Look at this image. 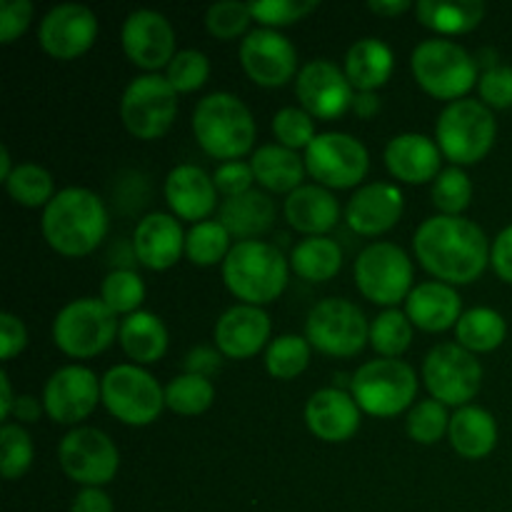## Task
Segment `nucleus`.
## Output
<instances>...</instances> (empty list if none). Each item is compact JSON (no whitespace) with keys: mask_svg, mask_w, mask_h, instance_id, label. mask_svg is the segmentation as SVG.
I'll list each match as a JSON object with an SVG mask.
<instances>
[{"mask_svg":"<svg viewBox=\"0 0 512 512\" xmlns=\"http://www.w3.org/2000/svg\"><path fill=\"white\" fill-rule=\"evenodd\" d=\"M230 253V233L220 225V220H203V223L193 225L185 238V255L193 265H208L220 263L228 258Z\"/></svg>","mask_w":512,"mask_h":512,"instance_id":"58836bf2","label":"nucleus"},{"mask_svg":"<svg viewBox=\"0 0 512 512\" xmlns=\"http://www.w3.org/2000/svg\"><path fill=\"white\" fill-rule=\"evenodd\" d=\"M58 460L63 473L85 488H103L120 465L118 448L98 428H75L60 440Z\"/></svg>","mask_w":512,"mask_h":512,"instance_id":"2eb2a0df","label":"nucleus"},{"mask_svg":"<svg viewBox=\"0 0 512 512\" xmlns=\"http://www.w3.org/2000/svg\"><path fill=\"white\" fill-rule=\"evenodd\" d=\"M310 343L300 335H280L265 350V368L273 378L293 380L308 368Z\"/></svg>","mask_w":512,"mask_h":512,"instance_id":"ea45409f","label":"nucleus"},{"mask_svg":"<svg viewBox=\"0 0 512 512\" xmlns=\"http://www.w3.org/2000/svg\"><path fill=\"white\" fill-rule=\"evenodd\" d=\"M193 133L205 153L233 163L253 148L255 120L238 95L210 93L195 105Z\"/></svg>","mask_w":512,"mask_h":512,"instance_id":"7ed1b4c3","label":"nucleus"},{"mask_svg":"<svg viewBox=\"0 0 512 512\" xmlns=\"http://www.w3.org/2000/svg\"><path fill=\"white\" fill-rule=\"evenodd\" d=\"M70 512H113V500L100 488H83L73 500Z\"/></svg>","mask_w":512,"mask_h":512,"instance_id":"4d7b16f0","label":"nucleus"},{"mask_svg":"<svg viewBox=\"0 0 512 512\" xmlns=\"http://www.w3.org/2000/svg\"><path fill=\"white\" fill-rule=\"evenodd\" d=\"M305 423L315 438L325 443H345L358 433L360 408L345 390L323 388L310 395L305 405Z\"/></svg>","mask_w":512,"mask_h":512,"instance_id":"412c9836","label":"nucleus"},{"mask_svg":"<svg viewBox=\"0 0 512 512\" xmlns=\"http://www.w3.org/2000/svg\"><path fill=\"white\" fill-rule=\"evenodd\" d=\"M343 265V250L333 238L313 235V238L300 240L290 255V268L308 283H323L335 278Z\"/></svg>","mask_w":512,"mask_h":512,"instance_id":"f704fd0d","label":"nucleus"},{"mask_svg":"<svg viewBox=\"0 0 512 512\" xmlns=\"http://www.w3.org/2000/svg\"><path fill=\"white\" fill-rule=\"evenodd\" d=\"M215 388L203 375H178L165 388V405L178 415H200L213 405Z\"/></svg>","mask_w":512,"mask_h":512,"instance_id":"4c0bfd02","label":"nucleus"},{"mask_svg":"<svg viewBox=\"0 0 512 512\" xmlns=\"http://www.w3.org/2000/svg\"><path fill=\"white\" fill-rule=\"evenodd\" d=\"M295 93L305 113L320 120H335L353 108V85L345 70H340L333 60H310L300 68L295 78Z\"/></svg>","mask_w":512,"mask_h":512,"instance_id":"dca6fc26","label":"nucleus"},{"mask_svg":"<svg viewBox=\"0 0 512 512\" xmlns=\"http://www.w3.org/2000/svg\"><path fill=\"white\" fill-rule=\"evenodd\" d=\"M165 200L180 220L203 223L218 205L215 180L198 165H178L165 178Z\"/></svg>","mask_w":512,"mask_h":512,"instance_id":"b1692460","label":"nucleus"},{"mask_svg":"<svg viewBox=\"0 0 512 512\" xmlns=\"http://www.w3.org/2000/svg\"><path fill=\"white\" fill-rule=\"evenodd\" d=\"M345 75L358 93H375L393 75V50L378 38H363L345 55Z\"/></svg>","mask_w":512,"mask_h":512,"instance_id":"c756f323","label":"nucleus"},{"mask_svg":"<svg viewBox=\"0 0 512 512\" xmlns=\"http://www.w3.org/2000/svg\"><path fill=\"white\" fill-rule=\"evenodd\" d=\"M100 398L103 388L93 370L83 365H65L45 383L43 408L55 423L75 425L93 413Z\"/></svg>","mask_w":512,"mask_h":512,"instance_id":"f3484780","label":"nucleus"},{"mask_svg":"<svg viewBox=\"0 0 512 512\" xmlns=\"http://www.w3.org/2000/svg\"><path fill=\"white\" fill-rule=\"evenodd\" d=\"M415 255L438 280L468 285L483 275L490 263V245L480 225L460 215H435L415 233Z\"/></svg>","mask_w":512,"mask_h":512,"instance_id":"f257e3e1","label":"nucleus"},{"mask_svg":"<svg viewBox=\"0 0 512 512\" xmlns=\"http://www.w3.org/2000/svg\"><path fill=\"white\" fill-rule=\"evenodd\" d=\"M218 368H220V355L215 353V350L205 348V345L190 350L188 358H185V370H188L190 375H203V378H208V375L215 373Z\"/></svg>","mask_w":512,"mask_h":512,"instance_id":"13d9d810","label":"nucleus"},{"mask_svg":"<svg viewBox=\"0 0 512 512\" xmlns=\"http://www.w3.org/2000/svg\"><path fill=\"white\" fill-rule=\"evenodd\" d=\"M253 20L248 3H240V0H223V3L210 5L208 13H205V28L210 30V35L220 40H233L240 33H245V28Z\"/></svg>","mask_w":512,"mask_h":512,"instance_id":"49530a36","label":"nucleus"},{"mask_svg":"<svg viewBox=\"0 0 512 512\" xmlns=\"http://www.w3.org/2000/svg\"><path fill=\"white\" fill-rule=\"evenodd\" d=\"M13 415L15 420L20 423H35V420L40 418V403L33 398V395H20V398H15V405H13Z\"/></svg>","mask_w":512,"mask_h":512,"instance_id":"bf43d9fd","label":"nucleus"},{"mask_svg":"<svg viewBox=\"0 0 512 512\" xmlns=\"http://www.w3.org/2000/svg\"><path fill=\"white\" fill-rule=\"evenodd\" d=\"M473 198V183L458 165L440 170L433 183V203L443 215H460Z\"/></svg>","mask_w":512,"mask_h":512,"instance_id":"c03bdc74","label":"nucleus"},{"mask_svg":"<svg viewBox=\"0 0 512 512\" xmlns=\"http://www.w3.org/2000/svg\"><path fill=\"white\" fill-rule=\"evenodd\" d=\"M440 150L438 140H430L428 135L403 133L395 135L385 145V165L393 173V178L403 183L420 185L435 180L440 175Z\"/></svg>","mask_w":512,"mask_h":512,"instance_id":"a878e982","label":"nucleus"},{"mask_svg":"<svg viewBox=\"0 0 512 512\" xmlns=\"http://www.w3.org/2000/svg\"><path fill=\"white\" fill-rule=\"evenodd\" d=\"M273 133L280 145L290 150L308 148L318 135H315V118L305 113L303 108H283L273 118Z\"/></svg>","mask_w":512,"mask_h":512,"instance_id":"de8ad7c7","label":"nucleus"},{"mask_svg":"<svg viewBox=\"0 0 512 512\" xmlns=\"http://www.w3.org/2000/svg\"><path fill=\"white\" fill-rule=\"evenodd\" d=\"M178 113V93L163 75H140L130 80L120 98V118L130 135L155 140L168 133Z\"/></svg>","mask_w":512,"mask_h":512,"instance_id":"9b49d317","label":"nucleus"},{"mask_svg":"<svg viewBox=\"0 0 512 512\" xmlns=\"http://www.w3.org/2000/svg\"><path fill=\"white\" fill-rule=\"evenodd\" d=\"M305 340L333 358H353L370 340V325L355 303L343 298L320 300L305 320Z\"/></svg>","mask_w":512,"mask_h":512,"instance_id":"1a4fd4ad","label":"nucleus"},{"mask_svg":"<svg viewBox=\"0 0 512 512\" xmlns=\"http://www.w3.org/2000/svg\"><path fill=\"white\" fill-rule=\"evenodd\" d=\"M460 308H463L460 295L440 280L420 283L418 288L410 290L408 300H405V315L410 318V323L428 333H440V330L458 325L460 315H463Z\"/></svg>","mask_w":512,"mask_h":512,"instance_id":"bb28decb","label":"nucleus"},{"mask_svg":"<svg viewBox=\"0 0 512 512\" xmlns=\"http://www.w3.org/2000/svg\"><path fill=\"white\" fill-rule=\"evenodd\" d=\"M418 393V378L408 363L395 358L370 360L350 380V395L360 410L375 418H395L410 408Z\"/></svg>","mask_w":512,"mask_h":512,"instance_id":"0eeeda50","label":"nucleus"},{"mask_svg":"<svg viewBox=\"0 0 512 512\" xmlns=\"http://www.w3.org/2000/svg\"><path fill=\"white\" fill-rule=\"evenodd\" d=\"M413 75L420 88L440 100H463L478 80V60L463 48L445 38H430L415 45Z\"/></svg>","mask_w":512,"mask_h":512,"instance_id":"39448f33","label":"nucleus"},{"mask_svg":"<svg viewBox=\"0 0 512 512\" xmlns=\"http://www.w3.org/2000/svg\"><path fill=\"white\" fill-rule=\"evenodd\" d=\"M0 393H3V400H0V418L8 420L10 413H13L15 398H13V390H10V378L5 370L0 373Z\"/></svg>","mask_w":512,"mask_h":512,"instance_id":"e2e57ef3","label":"nucleus"},{"mask_svg":"<svg viewBox=\"0 0 512 512\" xmlns=\"http://www.w3.org/2000/svg\"><path fill=\"white\" fill-rule=\"evenodd\" d=\"M103 405L125 425H150L165 408V390L140 365H115L100 380Z\"/></svg>","mask_w":512,"mask_h":512,"instance_id":"9d476101","label":"nucleus"},{"mask_svg":"<svg viewBox=\"0 0 512 512\" xmlns=\"http://www.w3.org/2000/svg\"><path fill=\"white\" fill-rule=\"evenodd\" d=\"M303 160L323 188H355L370 168L365 145L348 133H320L305 148Z\"/></svg>","mask_w":512,"mask_h":512,"instance_id":"4468645a","label":"nucleus"},{"mask_svg":"<svg viewBox=\"0 0 512 512\" xmlns=\"http://www.w3.org/2000/svg\"><path fill=\"white\" fill-rule=\"evenodd\" d=\"M120 43L130 63L158 70L175 58V33L168 18L155 10H133L120 30Z\"/></svg>","mask_w":512,"mask_h":512,"instance_id":"aec40b11","label":"nucleus"},{"mask_svg":"<svg viewBox=\"0 0 512 512\" xmlns=\"http://www.w3.org/2000/svg\"><path fill=\"white\" fill-rule=\"evenodd\" d=\"M40 228L55 253L80 258V255L93 253L105 238L108 213H105L103 200L93 190L65 188L45 205Z\"/></svg>","mask_w":512,"mask_h":512,"instance_id":"f03ea898","label":"nucleus"},{"mask_svg":"<svg viewBox=\"0 0 512 512\" xmlns=\"http://www.w3.org/2000/svg\"><path fill=\"white\" fill-rule=\"evenodd\" d=\"M33 3L30 0H0V43H13L30 25Z\"/></svg>","mask_w":512,"mask_h":512,"instance_id":"864d4df0","label":"nucleus"},{"mask_svg":"<svg viewBox=\"0 0 512 512\" xmlns=\"http://www.w3.org/2000/svg\"><path fill=\"white\" fill-rule=\"evenodd\" d=\"M120 333L118 315L100 298H80L65 305L53 323V340L70 358H93L110 348Z\"/></svg>","mask_w":512,"mask_h":512,"instance_id":"6e6552de","label":"nucleus"},{"mask_svg":"<svg viewBox=\"0 0 512 512\" xmlns=\"http://www.w3.org/2000/svg\"><path fill=\"white\" fill-rule=\"evenodd\" d=\"M490 263L505 283H512V225L495 238L493 250H490Z\"/></svg>","mask_w":512,"mask_h":512,"instance_id":"6e6d98bb","label":"nucleus"},{"mask_svg":"<svg viewBox=\"0 0 512 512\" xmlns=\"http://www.w3.org/2000/svg\"><path fill=\"white\" fill-rule=\"evenodd\" d=\"M413 340V325L410 318L400 310H385L370 325V345L383 358H398L410 348Z\"/></svg>","mask_w":512,"mask_h":512,"instance_id":"a19ab883","label":"nucleus"},{"mask_svg":"<svg viewBox=\"0 0 512 512\" xmlns=\"http://www.w3.org/2000/svg\"><path fill=\"white\" fill-rule=\"evenodd\" d=\"M495 133H498V125H495L493 110L473 98L450 103L435 125L440 150L458 168L483 160L493 148Z\"/></svg>","mask_w":512,"mask_h":512,"instance_id":"423d86ee","label":"nucleus"},{"mask_svg":"<svg viewBox=\"0 0 512 512\" xmlns=\"http://www.w3.org/2000/svg\"><path fill=\"white\" fill-rule=\"evenodd\" d=\"M210 75V63L200 50H180L168 65V83L175 93H193L200 85H205Z\"/></svg>","mask_w":512,"mask_h":512,"instance_id":"09e8293b","label":"nucleus"},{"mask_svg":"<svg viewBox=\"0 0 512 512\" xmlns=\"http://www.w3.org/2000/svg\"><path fill=\"white\" fill-rule=\"evenodd\" d=\"M185 238L178 220L168 213H150L133 233V253L150 270L173 268L185 253Z\"/></svg>","mask_w":512,"mask_h":512,"instance_id":"5701e85b","label":"nucleus"},{"mask_svg":"<svg viewBox=\"0 0 512 512\" xmlns=\"http://www.w3.org/2000/svg\"><path fill=\"white\" fill-rule=\"evenodd\" d=\"M223 280L235 298L248 305H265L280 298L288 285V260L275 245L243 240L223 260Z\"/></svg>","mask_w":512,"mask_h":512,"instance_id":"20e7f679","label":"nucleus"},{"mask_svg":"<svg viewBox=\"0 0 512 512\" xmlns=\"http://www.w3.org/2000/svg\"><path fill=\"white\" fill-rule=\"evenodd\" d=\"M355 285L375 305H398L408 300L413 263L395 243H373L355 260Z\"/></svg>","mask_w":512,"mask_h":512,"instance_id":"f8f14e48","label":"nucleus"},{"mask_svg":"<svg viewBox=\"0 0 512 512\" xmlns=\"http://www.w3.org/2000/svg\"><path fill=\"white\" fill-rule=\"evenodd\" d=\"M270 338V318L258 305H233L215 323V345L233 360L253 358Z\"/></svg>","mask_w":512,"mask_h":512,"instance_id":"4be33fe9","label":"nucleus"},{"mask_svg":"<svg viewBox=\"0 0 512 512\" xmlns=\"http://www.w3.org/2000/svg\"><path fill=\"white\" fill-rule=\"evenodd\" d=\"M425 388L438 403L465 408L478 395L483 383V368L470 350L458 343H440L425 355Z\"/></svg>","mask_w":512,"mask_h":512,"instance_id":"ddd939ff","label":"nucleus"},{"mask_svg":"<svg viewBox=\"0 0 512 512\" xmlns=\"http://www.w3.org/2000/svg\"><path fill=\"white\" fill-rule=\"evenodd\" d=\"M508 333L503 315L495 313L493 308H473L460 315L455 325V338L470 353H490L500 348Z\"/></svg>","mask_w":512,"mask_h":512,"instance_id":"c9c22d12","label":"nucleus"},{"mask_svg":"<svg viewBox=\"0 0 512 512\" xmlns=\"http://www.w3.org/2000/svg\"><path fill=\"white\" fill-rule=\"evenodd\" d=\"M403 215V193L390 183L363 185L345 208V220L360 235H380Z\"/></svg>","mask_w":512,"mask_h":512,"instance_id":"393cba45","label":"nucleus"},{"mask_svg":"<svg viewBox=\"0 0 512 512\" xmlns=\"http://www.w3.org/2000/svg\"><path fill=\"white\" fill-rule=\"evenodd\" d=\"M415 15H418L420 25L435 30V33L458 35L478 28L485 15V5L480 0H453V3L420 0L415 5Z\"/></svg>","mask_w":512,"mask_h":512,"instance_id":"72a5a7b5","label":"nucleus"},{"mask_svg":"<svg viewBox=\"0 0 512 512\" xmlns=\"http://www.w3.org/2000/svg\"><path fill=\"white\" fill-rule=\"evenodd\" d=\"M275 220V205L260 190H250V193L238 195V198H228L220 205V225L228 230L230 235L243 240H255L258 235L268 233L273 228Z\"/></svg>","mask_w":512,"mask_h":512,"instance_id":"c85d7f7f","label":"nucleus"},{"mask_svg":"<svg viewBox=\"0 0 512 512\" xmlns=\"http://www.w3.org/2000/svg\"><path fill=\"white\" fill-rule=\"evenodd\" d=\"M118 335L120 348L138 365L158 363L168 350V330H165L163 320L153 313H145V310L128 315L120 323Z\"/></svg>","mask_w":512,"mask_h":512,"instance_id":"2f4dec72","label":"nucleus"},{"mask_svg":"<svg viewBox=\"0 0 512 512\" xmlns=\"http://www.w3.org/2000/svg\"><path fill=\"white\" fill-rule=\"evenodd\" d=\"M145 298V283L138 273L133 270H113L108 278L103 280V288H100V300L113 310L115 315L118 313H138L140 303Z\"/></svg>","mask_w":512,"mask_h":512,"instance_id":"79ce46f5","label":"nucleus"},{"mask_svg":"<svg viewBox=\"0 0 512 512\" xmlns=\"http://www.w3.org/2000/svg\"><path fill=\"white\" fill-rule=\"evenodd\" d=\"M5 188H8L10 198L25 208H40L55 198L53 175L35 163L15 165L10 178L5 180Z\"/></svg>","mask_w":512,"mask_h":512,"instance_id":"e433bc0d","label":"nucleus"},{"mask_svg":"<svg viewBox=\"0 0 512 512\" xmlns=\"http://www.w3.org/2000/svg\"><path fill=\"white\" fill-rule=\"evenodd\" d=\"M480 98L490 108H512V68L495 65L480 78Z\"/></svg>","mask_w":512,"mask_h":512,"instance_id":"3c124183","label":"nucleus"},{"mask_svg":"<svg viewBox=\"0 0 512 512\" xmlns=\"http://www.w3.org/2000/svg\"><path fill=\"white\" fill-rule=\"evenodd\" d=\"M33 463V440L28 430L18 423H5L0 428V470L5 480H18L28 473Z\"/></svg>","mask_w":512,"mask_h":512,"instance_id":"37998d69","label":"nucleus"},{"mask_svg":"<svg viewBox=\"0 0 512 512\" xmlns=\"http://www.w3.org/2000/svg\"><path fill=\"white\" fill-rule=\"evenodd\" d=\"M10 173H13V168H10V153L8 148H0V178H3V183L10 178Z\"/></svg>","mask_w":512,"mask_h":512,"instance_id":"0e129e2a","label":"nucleus"},{"mask_svg":"<svg viewBox=\"0 0 512 512\" xmlns=\"http://www.w3.org/2000/svg\"><path fill=\"white\" fill-rule=\"evenodd\" d=\"M215 188L225 195V198H238L253 190L255 173L248 163L243 160H233V163H223L213 175Z\"/></svg>","mask_w":512,"mask_h":512,"instance_id":"603ef678","label":"nucleus"},{"mask_svg":"<svg viewBox=\"0 0 512 512\" xmlns=\"http://www.w3.org/2000/svg\"><path fill=\"white\" fill-rule=\"evenodd\" d=\"M98 38V18L90 8L80 3L55 5L40 20L38 40L48 55L58 60H73L90 50Z\"/></svg>","mask_w":512,"mask_h":512,"instance_id":"6ab92c4d","label":"nucleus"},{"mask_svg":"<svg viewBox=\"0 0 512 512\" xmlns=\"http://www.w3.org/2000/svg\"><path fill=\"white\" fill-rule=\"evenodd\" d=\"M28 343V333H25L23 320L15 318L13 313L0 315V353L3 360H13L20 350Z\"/></svg>","mask_w":512,"mask_h":512,"instance_id":"5fc2aeb1","label":"nucleus"},{"mask_svg":"<svg viewBox=\"0 0 512 512\" xmlns=\"http://www.w3.org/2000/svg\"><path fill=\"white\" fill-rule=\"evenodd\" d=\"M240 63L263 88H280L298 73V53L283 33L273 28H258L240 43Z\"/></svg>","mask_w":512,"mask_h":512,"instance_id":"a211bd4d","label":"nucleus"},{"mask_svg":"<svg viewBox=\"0 0 512 512\" xmlns=\"http://www.w3.org/2000/svg\"><path fill=\"white\" fill-rule=\"evenodd\" d=\"M450 443L455 453L468 460H480L490 455L498 443V423L493 415L475 405L458 408V413L450 418Z\"/></svg>","mask_w":512,"mask_h":512,"instance_id":"7c9ffc66","label":"nucleus"},{"mask_svg":"<svg viewBox=\"0 0 512 512\" xmlns=\"http://www.w3.org/2000/svg\"><path fill=\"white\" fill-rule=\"evenodd\" d=\"M248 5L253 20H260L268 28H278V25H293L303 20L318 8V0H255Z\"/></svg>","mask_w":512,"mask_h":512,"instance_id":"8fccbe9b","label":"nucleus"},{"mask_svg":"<svg viewBox=\"0 0 512 512\" xmlns=\"http://www.w3.org/2000/svg\"><path fill=\"white\" fill-rule=\"evenodd\" d=\"M368 8L373 10L375 15H385V18H395V15L405 13V10L413 8L410 0H370Z\"/></svg>","mask_w":512,"mask_h":512,"instance_id":"052dcab7","label":"nucleus"},{"mask_svg":"<svg viewBox=\"0 0 512 512\" xmlns=\"http://www.w3.org/2000/svg\"><path fill=\"white\" fill-rule=\"evenodd\" d=\"M285 218L295 230L313 238V235H325L338 225L340 205L323 185H300L285 200Z\"/></svg>","mask_w":512,"mask_h":512,"instance_id":"cd10ccee","label":"nucleus"},{"mask_svg":"<svg viewBox=\"0 0 512 512\" xmlns=\"http://www.w3.org/2000/svg\"><path fill=\"white\" fill-rule=\"evenodd\" d=\"M255 180L263 188L273 190V193H293L300 188V180L305 175V160L295 150L285 148V145H263L253 153L250 160Z\"/></svg>","mask_w":512,"mask_h":512,"instance_id":"473e14b6","label":"nucleus"},{"mask_svg":"<svg viewBox=\"0 0 512 512\" xmlns=\"http://www.w3.org/2000/svg\"><path fill=\"white\" fill-rule=\"evenodd\" d=\"M408 435L420 445H433L450 430V415L443 403L435 398L420 400L413 405L408 420H405Z\"/></svg>","mask_w":512,"mask_h":512,"instance_id":"a18cd8bd","label":"nucleus"},{"mask_svg":"<svg viewBox=\"0 0 512 512\" xmlns=\"http://www.w3.org/2000/svg\"><path fill=\"white\" fill-rule=\"evenodd\" d=\"M353 110L360 115V118H373V115L380 110V98L375 93H355Z\"/></svg>","mask_w":512,"mask_h":512,"instance_id":"680f3d73","label":"nucleus"}]
</instances>
